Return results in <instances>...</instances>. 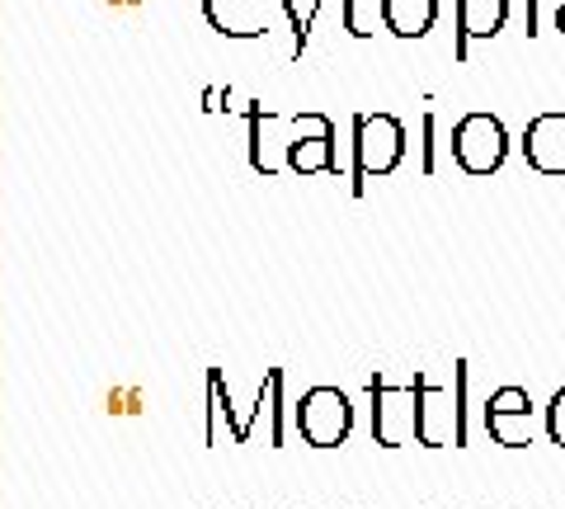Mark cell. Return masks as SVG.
<instances>
[{"label":"cell","mask_w":565,"mask_h":509,"mask_svg":"<svg viewBox=\"0 0 565 509\" xmlns=\"http://www.w3.org/2000/svg\"><path fill=\"white\" fill-rule=\"evenodd\" d=\"M207 20L217 33H226V39H259V33H274V20L282 14V20L292 24V62L302 57L307 47V20L292 10V0H203Z\"/></svg>","instance_id":"obj_3"},{"label":"cell","mask_w":565,"mask_h":509,"mask_svg":"<svg viewBox=\"0 0 565 509\" xmlns=\"http://www.w3.org/2000/svg\"><path fill=\"white\" fill-rule=\"evenodd\" d=\"M509 0H457V62H467L471 39H494L504 29Z\"/></svg>","instance_id":"obj_9"},{"label":"cell","mask_w":565,"mask_h":509,"mask_svg":"<svg viewBox=\"0 0 565 509\" xmlns=\"http://www.w3.org/2000/svg\"><path fill=\"white\" fill-rule=\"evenodd\" d=\"M546 434H552V444L565 448V388L552 396V406H546Z\"/></svg>","instance_id":"obj_11"},{"label":"cell","mask_w":565,"mask_h":509,"mask_svg":"<svg viewBox=\"0 0 565 509\" xmlns=\"http://www.w3.org/2000/svg\"><path fill=\"white\" fill-rule=\"evenodd\" d=\"M486 430L494 434V444L527 448L533 444V396L523 388H500L486 401Z\"/></svg>","instance_id":"obj_7"},{"label":"cell","mask_w":565,"mask_h":509,"mask_svg":"<svg viewBox=\"0 0 565 509\" xmlns=\"http://www.w3.org/2000/svg\"><path fill=\"white\" fill-rule=\"evenodd\" d=\"M434 114H424V174H434Z\"/></svg>","instance_id":"obj_12"},{"label":"cell","mask_w":565,"mask_h":509,"mask_svg":"<svg viewBox=\"0 0 565 509\" xmlns=\"http://www.w3.org/2000/svg\"><path fill=\"white\" fill-rule=\"evenodd\" d=\"M405 161V128L392 114H359L353 118V166H349V189L363 199L367 180H382Z\"/></svg>","instance_id":"obj_2"},{"label":"cell","mask_w":565,"mask_h":509,"mask_svg":"<svg viewBox=\"0 0 565 509\" xmlns=\"http://www.w3.org/2000/svg\"><path fill=\"white\" fill-rule=\"evenodd\" d=\"M504 156H509V132H504V123L494 114L476 109L452 128V161L462 166L467 174H476V180L500 170Z\"/></svg>","instance_id":"obj_4"},{"label":"cell","mask_w":565,"mask_h":509,"mask_svg":"<svg viewBox=\"0 0 565 509\" xmlns=\"http://www.w3.org/2000/svg\"><path fill=\"white\" fill-rule=\"evenodd\" d=\"M523 156L537 174H565V114H537L527 123Z\"/></svg>","instance_id":"obj_8"},{"label":"cell","mask_w":565,"mask_h":509,"mask_svg":"<svg viewBox=\"0 0 565 509\" xmlns=\"http://www.w3.org/2000/svg\"><path fill=\"white\" fill-rule=\"evenodd\" d=\"M367 396H373V438L382 448H401L419 438V388H392L386 378L367 382Z\"/></svg>","instance_id":"obj_5"},{"label":"cell","mask_w":565,"mask_h":509,"mask_svg":"<svg viewBox=\"0 0 565 509\" xmlns=\"http://www.w3.org/2000/svg\"><path fill=\"white\" fill-rule=\"evenodd\" d=\"M556 29H561V33H565V6H561V10H556Z\"/></svg>","instance_id":"obj_13"},{"label":"cell","mask_w":565,"mask_h":509,"mask_svg":"<svg viewBox=\"0 0 565 509\" xmlns=\"http://www.w3.org/2000/svg\"><path fill=\"white\" fill-rule=\"evenodd\" d=\"M297 430L311 448H340L353 430V406L340 388H311L297 401Z\"/></svg>","instance_id":"obj_6"},{"label":"cell","mask_w":565,"mask_h":509,"mask_svg":"<svg viewBox=\"0 0 565 509\" xmlns=\"http://www.w3.org/2000/svg\"><path fill=\"white\" fill-rule=\"evenodd\" d=\"M438 20V0H382V24L396 39H424Z\"/></svg>","instance_id":"obj_10"},{"label":"cell","mask_w":565,"mask_h":509,"mask_svg":"<svg viewBox=\"0 0 565 509\" xmlns=\"http://www.w3.org/2000/svg\"><path fill=\"white\" fill-rule=\"evenodd\" d=\"M250 118V166L274 180L278 170L292 174H340V156H334V123L326 114H264L259 104L245 109Z\"/></svg>","instance_id":"obj_1"}]
</instances>
